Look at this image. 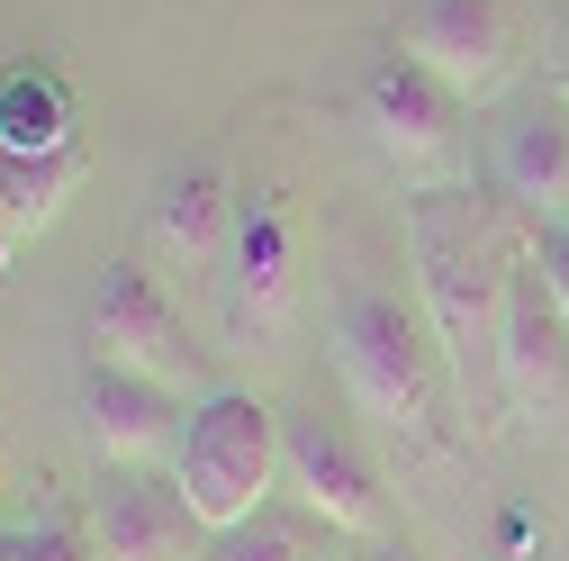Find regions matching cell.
Instances as JSON below:
<instances>
[{"instance_id": "cell-1", "label": "cell", "mask_w": 569, "mask_h": 561, "mask_svg": "<svg viewBox=\"0 0 569 561\" xmlns=\"http://www.w3.org/2000/svg\"><path fill=\"white\" fill-rule=\"evenodd\" d=\"M407 263H416V291L425 317H435L452 381L497 372V326H507V291H516V227H507V199L497 190H452V181H425L407 199Z\"/></svg>"}, {"instance_id": "cell-2", "label": "cell", "mask_w": 569, "mask_h": 561, "mask_svg": "<svg viewBox=\"0 0 569 561\" xmlns=\"http://www.w3.org/2000/svg\"><path fill=\"white\" fill-rule=\"evenodd\" d=\"M335 372L352 390V407L380 416V426L416 435V444H443V398H452V354L435 317H416L398 291L380 280H352L335 299Z\"/></svg>"}, {"instance_id": "cell-3", "label": "cell", "mask_w": 569, "mask_h": 561, "mask_svg": "<svg viewBox=\"0 0 569 561\" xmlns=\"http://www.w3.org/2000/svg\"><path fill=\"white\" fill-rule=\"evenodd\" d=\"M172 480H181V499L199 508L208 534L236 525V516H253L271 489H280V426H271V407H262L253 390H208V398H190Z\"/></svg>"}, {"instance_id": "cell-4", "label": "cell", "mask_w": 569, "mask_h": 561, "mask_svg": "<svg viewBox=\"0 0 569 561\" xmlns=\"http://www.w3.org/2000/svg\"><path fill=\"white\" fill-rule=\"evenodd\" d=\"M91 363H118V372H146L163 390H199L208 363H199V344L181 335L172 299H163V280L146 263H109L100 272V291H91ZM208 398V390H199Z\"/></svg>"}, {"instance_id": "cell-5", "label": "cell", "mask_w": 569, "mask_h": 561, "mask_svg": "<svg viewBox=\"0 0 569 561\" xmlns=\"http://www.w3.org/2000/svg\"><path fill=\"white\" fill-rule=\"evenodd\" d=\"M389 46H407L425 73H443L461 100H488V91H507L516 63H525V19L507 0H407Z\"/></svg>"}, {"instance_id": "cell-6", "label": "cell", "mask_w": 569, "mask_h": 561, "mask_svg": "<svg viewBox=\"0 0 569 561\" xmlns=\"http://www.w3.org/2000/svg\"><path fill=\"white\" fill-rule=\"evenodd\" d=\"M91 543H100V561H181V552H208V525L181 499L172 471L100 462V480H91Z\"/></svg>"}, {"instance_id": "cell-7", "label": "cell", "mask_w": 569, "mask_h": 561, "mask_svg": "<svg viewBox=\"0 0 569 561\" xmlns=\"http://www.w3.org/2000/svg\"><path fill=\"white\" fill-rule=\"evenodd\" d=\"M280 480L299 489V508H317L335 534H380L389 499H380V462L362 453V435L335 416H290L280 426Z\"/></svg>"}, {"instance_id": "cell-8", "label": "cell", "mask_w": 569, "mask_h": 561, "mask_svg": "<svg viewBox=\"0 0 569 561\" xmlns=\"http://www.w3.org/2000/svg\"><path fill=\"white\" fill-rule=\"evenodd\" d=\"M461 91L443 82V73H425V63L407 55V46H389L371 73H362V118H371V136L407 164V173H435V164H452V146H461Z\"/></svg>"}, {"instance_id": "cell-9", "label": "cell", "mask_w": 569, "mask_h": 561, "mask_svg": "<svg viewBox=\"0 0 569 561\" xmlns=\"http://www.w3.org/2000/svg\"><path fill=\"white\" fill-rule=\"evenodd\" d=\"M497 381H507V398L533 407V416L569 407V308L551 299V280H542L533 245H525V263H516L507 326H497Z\"/></svg>"}, {"instance_id": "cell-10", "label": "cell", "mask_w": 569, "mask_h": 561, "mask_svg": "<svg viewBox=\"0 0 569 561\" xmlns=\"http://www.w3.org/2000/svg\"><path fill=\"white\" fill-rule=\"evenodd\" d=\"M181 426H190L181 390H163L146 372H118V363L82 372V435L100 462H163V453H181Z\"/></svg>"}, {"instance_id": "cell-11", "label": "cell", "mask_w": 569, "mask_h": 561, "mask_svg": "<svg viewBox=\"0 0 569 561\" xmlns=\"http://www.w3.org/2000/svg\"><path fill=\"white\" fill-rule=\"evenodd\" d=\"M236 218H244V199H236L227 164H190V173H172V181L154 190L146 236H154V254L181 263V272H227V254H236Z\"/></svg>"}, {"instance_id": "cell-12", "label": "cell", "mask_w": 569, "mask_h": 561, "mask_svg": "<svg viewBox=\"0 0 569 561\" xmlns=\"http://www.w3.org/2000/svg\"><path fill=\"white\" fill-rule=\"evenodd\" d=\"M497 199L525 208L533 227L569 218V109L560 100H525L497 127Z\"/></svg>"}, {"instance_id": "cell-13", "label": "cell", "mask_w": 569, "mask_h": 561, "mask_svg": "<svg viewBox=\"0 0 569 561\" xmlns=\"http://www.w3.org/2000/svg\"><path fill=\"white\" fill-rule=\"evenodd\" d=\"M290 317V227L271 199H244L236 218V254H227V326L236 335H271Z\"/></svg>"}, {"instance_id": "cell-14", "label": "cell", "mask_w": 569, "mask_h": 561, "mask_svg": "<svg viewBox=\"0 0 569 561\" xmlns=\"http://www.w3.org/2000/svg\"><path fill=\"white\" fill-rule=\"evenodd\" d=\"M82 190V155L54 146V155H19L0 146V254H10L19 236H37L46 218H63V199Z\"/></svg>"}, {"instance_id": "cell-15", "label": "cell", "mask_w": 569, "mask_h": 561, "mask_svg": "<svg viewBox=\"0 0 569 561\" xmlns=\"http://www.w3.org/2000/svg\"><path fill=\"white\" fill-rule=\"evenodd\" d=\"M326 516L317 508H290V499H262L253 516H236V525H218L208 534V561H317L326 552Z\"/></svg>"}, {"instance_id": "cell-16", "label": "cell", "mask_w": 569, "mask_h": 561, "mask_svg": "<svg viewBox=\"0 0 569 561\" xmlns=\"http://www.w3.org/2000/svg\"><path fill=\"white\" fill-rule=\"evenodd\" d=\"M0 146H19V155L73 146V118H63L54 73H10V82H0Z\"/></svg>"}, {"instance_id": "cell-17", "label": "cell", "mask_w": 569, "mask_h": 561, "mask_svg": "<svg viewBox=\"0 0 569 561\" xmlns=\"http://www.w3.org/2000/svg\"><path fill=\"white\" fill-rule=\"evenodd\" d=\"M533 263H542V280H551V299L569 308V218L533 227Z\"/></svg>"}, {"instance_id": "cell-18", "label": "cell", "mask_w": 569, "mask_h": 561, "mask_svg": "<svg viewBox=\"0 0 569 561\" xmlns=\"http://www.w3.org/2000/svg\"><path fill=\"white\" fill-rule=\"evenodd\" d=\"M10 561H91L63 525H37V534H10Z\"/></svg>"}, {"instance_id": "cell-19", "label": "cell", "mask_w": 569, "mask_h": 561, "mask_svg": "<svg viewBox=\"0 0 569 561\" xmlns=\"http://www.w3.org/2000/svg\"><path fill=\"white\" fill-rule=\"evenodd\" d=\"M551 100H560V109H569V19H560V28H551Z\"/></svg>"}, {"instance_id": "cell-20", "label": "cell", "mask_w": 569, "mask_h": 561, "mask_svg": "<svg viewBox=\"0 0 569 561\" xmlns=\"http://www.w3.org/2000/svg\"><path fill=\"white\" fill-rule=\"evenodd\" d=\"M371 561H416V552H407V543H380V552H371Z\"/></svg>"}, {"instance_id": "cell-21", "label": "cell", "mask_w": 569, "mask_h": 561, "mask_svg": "<svg viewBox=\"0 0 569 561\" xmlns=\"http://www.w3.org/2000/svg\"><path fill=\"white\" fill-rule=\"evenodd\" d=\"M317 561H371V552H317Z\"/></svg>"}, {"instance_id": "cell-22", "label": "cell", "mask_w": 569, "mask_h": 561, "mask_svg": "<svg viewBox=\"0 0 569 561\" xmlns=\"http://www.w3.org/2000/svg\"><path fill=\"white\" fill-rule=\"evenodd\" d=\"M0 561H10V525H0Z\"/></svg>"}]
</instances>
